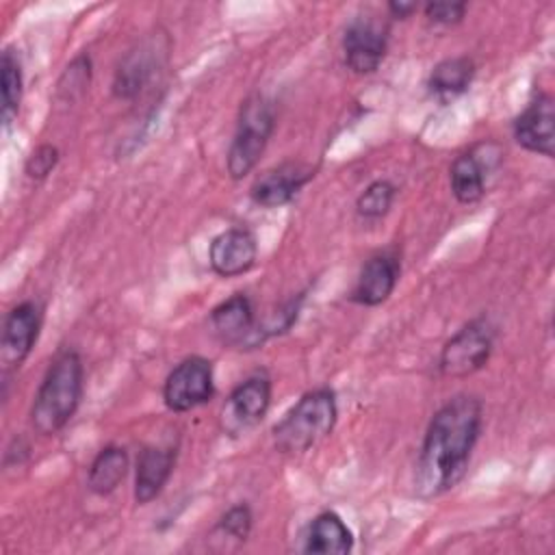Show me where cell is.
Returning <instances> with one entry per match:
<instances>
[{
    "label": "cell",
    "instance_id": "1",
    "mask_svg": "<svg viewBox=\"0 0 555 555\" xmlns=\"http://www.w3.org/2000/svg\"><path fill=\"white\" fill-rule=\"evenodd\" d=\"M483 425V405L473 395H455L431 416L414 475L418 499L453 490L466 475Z\"/></svg>",
    "mask_w": 555,
    "mask_h": 555
},
{
    "label": "cell",
    "instance_id": "2",
    "mask_svg": "<svg viewBox=\"0 0 555 555\" xmlns=\"http://www.w3.org/2000/svg\"><path fill=\"white\" fill-rule=\"evenodd\" d=\"M85 390V364L74 349L61 351L35 395L30 423L41 436L59 434L76 414Z\"/></svg>",
    "mask_w": 555,
    "mask_h": 555
},
{
    "label": "cell",
    "instance_id": "3",
    "mask_svg": "<svg viewBox=\"0 0 555 555\" xmlns=\"http://www.w3.org/2000/svg\"><path fill=\"white\" fill-rule=\"evenodd\" d=\"M338 405L332 388H314L273 425V444L280 453H306L327 438L336 425Z\"/></svg>",
    "mask_w": 555,
    "mask_h": 555
},
{
    "label": "cell",
    "instance_id": "4",
    "mask_svg": "<svg viewBox=\"0 0 555 555\" xmlns=\"http://www.w3.org/2000/svg\"><path fill=\"white\" fill-rule=\"evenodd\" d=\"M275 128V113L271 100L260 93L249 95L238 113L236 130L228 150L225 169L232 180L245 178L260 160Z\"/></svg>",
    "mask_w": 555,
    "mask_h": 555
},
{
    "label": "cell",
    "instance_id": "5",
    "mask_svg": "<svg viewBox=\"0 0 555 555\" xmlns=\"http://www.w3.org/2000/svg\"><path fill=\"white\" fill-rule=\"evenodd\" d=\"M496 325L486 317H477L462 325L442 347L438 371L444 377H468L477 373L494 349Z\"/></svg>",
    "mask_w": 555,
    "mask_h": 555
},
{
    "label": "cell",
    "instance_id": "6",
    "mask_svg": "<svg viewBox=\"0 0 555 555\" xmlns=\"http://www.w3.org/2000/svg\"><path fill=\"white\" fill-rule=\"evenodd\" d=\"M212 395V362L202 356H189L178 362L163 384V401L171 412H191L208 403Z\"/></svg>",
    "mask_w": 555,
    "mask_h": 555
},
{
    "label": "cell",
    "instance_id": "7",
    "mask_svg": "<svg viewBox=\"0 0 555 555\" xmlns=\"http://www.w3.org/2000/svg\"><path fill=\"white\" fill-rule=\"evenodd\" d=\"M271 405V379L264 373L245 377L225 399L219 423L221 429L236 438L256 427Z\"/></svg>",
    "mask_w": 555,
    "mask_h": 555
},
{
    "label": "cell",
    "instance_id": "8",
    "mask_svg": "<svg viewBox=\"0 0 555 555\" xmlns=\"http://www.w3.org/2000/svg\"><path fill=\"white\" fill-rule=\"evenodd\" d=\"M388 50V26L375 15H358L343 33L345 65L353 74H373Z\"/></svg>",
    "mask_w": 555,
    "mask_h": 555
},
{
    "label": "cell",
    "instance_id": "9",
    "mask_svg": "<svg viewBox=\"0 0 555 555\" xmlns=\"http://www.w3.org/2000/svg\"><path fill=\"white\" fill-rule=\"evenodd\" d=\"M512 134L527 152L555 156V104L551 93H535L512 124Z\"/></svg>",
    "mask_w": 555,
    "mask_h": 555
},
{
    "label": "cell",
    "instance_id": "10",
    "mask_svg": "<svg viewBox=\"0 0 555 555\" xmlns=\"http://www.w3.org/2000/svg\"><path fill=\"white\" fill-rule=\"evenodd\" d=\"M39 330L41 308L35 301H22L7 314L0 340V362L4 375L24 364L39 338Z\"/></svg>",
    "mask_w": 555,
    "mask_h": 555
},
{
    "label": "cell",
    "instance_id": "11",
    "mask_svg": "<svg viewBox=\"0 0 555 555\" xmlns=\"http://www.w3.org/2000/svg\"><path fill=\"white\" fill-rule=\"evenodd\" d=\"M167 50H169V43L165 37H150L143 43H139L119 63L113 80V93L124 100L137 98L141 89L150 82L158 65L165 61Z\"/></svg>",
    "mask_w": 555,
    "mask_h": 555
},
{
    "label": "cell",
    "instance_id": "12",
    "mask_svg": "<svg viewBox=\"0 0 555 555\" xmlns=\"http://www.w3.org/2000/svg\"><path fill=\"white\" fill-rule=\"evenodd\" d=\"M258 256V243L251 230L238 225L219 232L208 247L210 269L219 278H236L247 273Z\"/></svg>",
    "mask_w": 555,
    "mask_h": 555
},
{
    "label": "cell",
    "instance_id": "13",
    "mask_svg": "<svg viewBox=\"0 0 555 555\" xmlns=\"http://www.w3.org/2000/svg\"><path fill=\"white\" fill-rule=\"evenodd\" d=\"M314 178V169L304 163H282L262 176L249 189L254 204L262 208H278L295 199V195Z\"/></svg>",
    "mask_w": 555,
    "mask_h": 555
},
{
    "label": "cell",
    "instance_id": "14",
    "mask_svg": "<svg viewBox=\"0 0 555 555\" xmlns=\"http://www.w3.org/2000/svg\"><path fill=\"white\" fill-rule=\"evenodd\" d=\"M210 325L225 345L241 349H251L260 345L254 308L245 293H234L232 297L215 306L210 312Z\"/></svg>",
    "mask_w": 555,
    "mask_h": 555
},
{
    "label": "cell",
    "instance_id": "15",
    "mask_svg": "<svg viewBox=\"0 0 555 555\" xmlns=\"http://www.w3.org/2000/svg\"><path fill=\"white\" fill-rule=\"evenodd\" d=\"M399 273H401V262H399L397 254H392V251L373 254L362 264L349 299L353 304L369 306V308L384 304L392 295Z\"/></svg>",
    "mask_w": 555,
    "mask_h": 555
},
{
    "label": "cell",
    "instance_id": "16",
    "mask_svg": "<svg viewBox=\"0 0 555 555\" xmlns=\"http://www.w3.org/2000/svg\"><path fill=\"white\" fill-rule=\"evenodd\" d=\"M176 466V449L171 447H145L137 460L134 475V501L145 505L154 501L169 481Z\"/></svg>",
    "mask_w": 555,
    "mask_h": 555
},
{
    "label": "cell",
    "instance_id": "17",
    "mask_svg": "<svg viewBox=\"0 0 555 555\" xmlns=\"http://www.w3.org/2000/svg\"><path fill=\"white\" fill-rule=\"evenodd\" d=\"M490 167L492 165L481 158L477 147L460 154L453 160L449 180H451V193L460 204H475L486 195V186H488L486 178Z\"/></svg>",
    "mask_w": 555,
    "mask_h": 555
},
{
    "label": "cell",
    "instance_id": "18",
    "mask_svg": "<svg viewBox=\"0 0 555 555\" xmlns=\"http://www.w3.org/2000/svg\"><path fill=\"white\" fill-rule=\"evenodd\" d=\"M353 548V533L336 512H321L312 518L306 533V553L345 555Z\"/></svg>",
    "mask_w": 555,
    "mask_h": 555
},
{
    "label": "cell",
    "instance_id": "19",
    "mask_svg": "<svg viewBox=\"0 0 555 555\" xmlns=\"http://www.w3.org/2000/svg\"><path fill=\"white\" fill-rule=\"evenodd\" d=\"M475 78V61L468 56H451L434 65L427 89L438 102H449L457 95H462Z\"/></svg>",
    "mask_w": 555,
    "mask_h": 555
},
{
    "label": "cell",
    "instance_id": "20",
    "mask_svg": "<svg viewBox=\"0 0 555 555\" xmlns=\"http://www.w3.org/2000/svg\"><path fill=\"white\" fill-rule=\"evenodd\" d=\"M128 473V453L124 447L108 444L104 447L91 462L87 486L91 492L106 496L117 490V486L124 481Z\"/></svg>",
    "mask_w": 555,
    "mask_h": 555
},
{
    "label": "cell",
    "instance_id": "21",
    "mask_svg": "<svg viewBox=\"0 0 555 555\" xmlns=\"http://www.w3.org/2000/svg\"><path fill=\"white\" fill-rule=\"evenodd\" d=\"M0 67H2V113L0 115H2V128L7 132L20 113L24 78H22L20 59L11 48L2 52Z\"/></svg>",
    "mask_w": 555,
    "mask_h": 555
},
{
    "label": "cell",
    "instance_id": "22",
    "mask_svg": "<svg viewBox=\"0 0 555 555\" xmlns=\"http://www.w3.org/2000/svg\"><path fill=\"white\" fill-rule=\"evenodd\" d=\"M395 195L397 186L390 180H375L358 195L356 212L364 219H379L390 210Z\"/></svg>",
    "mask_w": 555,
    "mask_h": 555
},
{
    "label": "cell",
    "instance_id": "23",
    "mask_svg": "<svg viewBox=\"0 0 555 555\" xmlns=\"http://www.w3.org/2000/svg\"><path fill=\"white\" fill-rule=\"evenodd\" d=\"M251 525H254V514H251L249 505L236 503L219 518L217 529L236 542H245L251 533Z\"/></svg>",
    "mask_w": 555,
    "mask_h": 555
},
{
    "label": "cell",
    "instance_id": "24",
    "mask_svg": "<svg viewBox=\"0 0 555 555\" xmlns=\"http://www.w3.org/2000/svg\"><path fill=\"white\" fill-rule=\"evenodd\" d=\"M59 158H61L59 147L52 145V143H43V145H39V147L28 156L24 171H26V176H28L30 180L41 182V180H46V178L54 171V167L59 165Z\"/></svg>",
    "mask_w": 555,
    "mask_h": 555
},
{
    "label": "cell",
    "instance_id": "25",
    "mask_svg": "<svg viewBox=\"0 0 555 555\" xmlns=\"http://www.w3.org/2000/svg\"><path fill=\"white\" fill-rule=\"evenodd\" d=\"M423 9L429 22L440 26H453L464 20L466 2H427Z\"/></svg>",
    "mask_w": 555,
    "mask_h": 555
},
{
    "label": "cell",
    "instance_id": "26",
    "mask_svg": "<svg viewBox=\"0 0 555 555\" xmlns=\"http://www.w3.org/2000/svg\"><path fill=\"white\" fill-rule=\"evenodd\" d=\"M416 9H418V7H416L414 2H388V11H390V15L397 17V20L410 17Z\"/></svg>",
    "mask_w": 555,
    "mask_h": 555
}]
</instances>
